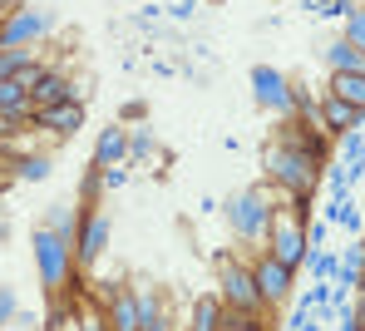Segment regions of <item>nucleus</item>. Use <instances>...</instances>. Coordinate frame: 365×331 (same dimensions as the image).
Returning a JSON list of instances; mask_svg holds the SVG:
<instances>
[{"instance_id":"41","label":"nucleus","mask_w":365,"mask_h":331,"mask_svg":"<svg viewBox=\"0 0 365 331\" xmlns=\"http://www.w3.org/2000/svg\"><path fill=\"white\" fill-rule=\"evenodd\" d=\"M361 243H365V233H361Z\"/></svg>"},{"instance_id":"22","label":"nucleus","mask_w":365,"mask_h":331,"mask_svg":"<svg viewBox=\"0 0 365 331\" xmlns=\"http://www.w3.org/2000/svg\"><path fill=\"white\" fill-rule=\"evenodd\" d=\"M10 168H15V178H25V183H45V178H50V168H55V163H50V158H45V153H25V158H15V163H10Z\"/></svg>"},{"instance_id":"27","label":"nucleus","mask_w":365,"mask_h":331,"mask_svg":"<svg viewBox=\"0 0 365 331\" xmlns=\"http://www.w3.org/2000/svg\"><path fill=\"white\" fill-rule=\"evenodd\" d=\"M321 173H326V183H331V193H336V198H351V178H346V168H341V163H326Z\"/></svg>"},{"instance_id":"8","label":"nucleus","mask_w":365,"mask_h":331,"mask_svg":"<svg viewBox=\"0 0 365 331\" xmlns=\"http://www.w3.org/2000/svg\"><path fill=\"white\" fill-rule=\"evenodd\" d=\"M252 99L262 114H277V119H292L297 114V99H292V79L272 65H252Z\"/></svg>"},{"instance_id":"20","label":"nucleus","mask_w":365,"mask_h":331,"mask_svg":"<svg viewBox=\"0 0 365 331\" xmlns=\"http://www.w3.org/2000/svg\"><path fill=\"white\" fill-rule=\"evenodd\" d=\"M40 228H50V233H60V238H74V228H79V208H45V218H40Z\"/></svg>"},{"instance_id":"18","label":"nucleus","mask_w":365,"mask_h":331,"mask_svg":"<svg viewBox=\"0 0 365 331\" xmlns=\"http://www.w3.org/2000/svg\"><path fill=\"white\" fill-rule=\"evenodd\" d=\"M361 267H365V243L356 238L351 248H341V263H336V277H331V282H336L341 292H356V287H361Z\"/></svg>"},{"instance_id":"29","label":"nucleus","mask_w":365,"mask_h":331,"mask_svg":"<svg viewBox=\"0 0 365 331\" xmlns=\"http://www.w3.org/2000/svg\"><path fill=\"white\" fill-rule=\"evenodd\" d=\"M20 317V297H15V287H0V327H10Z\"/></svg>"},{"instance_id":"31","label":"nucleus","mask_w":365,"mask_h":331,"mask_svg":"<svg viewBox=\"0 0 365 331\" xmlns=\"http://www.w3.org/2000/svg\"><path fill=\"white\" fill-rule=\"evenodd\" d=\"M356 10H361V0H331V5H326L321 15H326V20H341V25H346V20H351Z\"/></svg>"},{"instance_id":"30","label":"nucleus","mask_w":365,"mask_h":331,"mask_svg":"<svg viewBox=\"0 0 365 331\" xmlns=\"http://www.w3.org/2000/svg\"><path fill=\"white\" fill-rule=\"evenodd\" d=\"M99 188H104V168H89L84 183H79V198L84 203H99Z\"/></svg>"},{"instance_id":"25","label":"nucleus","mask_w":365,"mask_h":331,"mask_svg":"<svg viewBox=\"0 0 365 331\" xmlns=\"http://www.w3.org/2000/svg\"><path fill=\"white\" fill-rule=\"evenodd\" d=\"M336 263H341V253H326V248H311V258H306V272H311L316 282H331V277H336Z\"/></svg>"},{"instance_id":"32","label":"nucleus","mask_w":365,"mask_h":331,"mask_svg":"<svg viewBox=\"0 0 365 331\" xmlns=\"http://www.w3.org/2000/svg\"><path fill=\"white\" fill-rule=\"evenodd\" d=\"M306 243H311V248H326V223L311 218V223H306Z\"/></svg>"},{"instance_id":"33","label":"nucleus","mask_w":365,"mask_h":331,"mask_svg":"<svg viewBox=\"0 0 365 331\" xmlns=\"http://www.w3.org/2000/svg\"><path fill=\"white\" fill-rule=\"evenodd\" d=\"M351 312H356V331H365V292H356V302H351Z\"/></svg>"},{"instance_id":"21","label":"nucleus","mask_w":365,"mask_h":331,"mask_svg":"<svg viewBox=\"0 0 365 331\" xmlns=\"http://www.w3.org/2000/svg\"><path fill=\"white\" fill-rule=\"evenodd\" d=\"M326 218H331L336 228H346V233H365V213L351 198H336L331 208H326Z\"/></svg>"},{"instance_id":"24","label":"nucleus","mask_w":365,"mask_h":331,"mask_svg":"<svg viewBox=\"0 0 365 331\" xmlns=\"http://www.w3.org/2000/svg\"><path fill=\"white\" fill-rule=\"evenodd\" d=\"M30 65H35V50H0V84L5 79H20Z\"/></svg>"},{"instance_id":"23","label":"nucleus","mask_w":365,"mask_h":331,"mask_svg":"<svg viewBox=\"0 0 365 331\" xmlns=\"http://www.w3.org/2000/svg\"><path fill=\"white\" fill-rule=\"evenodd\" d=\"M128 158H163V148H158V138H153V129H128Z\"/></svg>"},{"instance_id":"6","label":"nucleus","mask_w":365,"mask_h":331,"mask_svg":"<svg viewBox=\"0 0 365 331\" xmlns=\"http://www.w3.org/2000/svg\"><path fill=\"white\" fill-rule=\"evenodd\" d=\"M109 213L99 208V203H79V228H74V263L79 272L94 263H104V253H109Z\"/></svg>"},{"instance_id":"37","label":"nucleus","mask_w":365,"mask_h":331,"mask_svg":"<svg viewBox=\"0 0 365 331\" xmlns=\"http://www.w3.org/2000/svg\"><path fill=\"white\" fill-rule=\"evenodd\" d=\"M311 5H316V15H321V10H326V5H331V0H311Z\"/></svg>"},{"instance_id":"4","label":"nucleus","mask_w":365,"mask_h":331,"mask_svg":"<svg viewBox=\"0 0 365 331\" xmlns=\"http://www.w3.org/2000/svg\"><path fill=\"white\" fill-rule=\"evenodd\" d=\"M212 267H217V297L227 307V317H262L267 302L257 292V277H252V263H237L232 253H212Z\"/></svg>"},{"instance_id":"3","label":"nucleus","mask_w":365,"mask_h":331,"mask_svg":"<svg viewBox=\"0 0 365 331\" xmlns=\"http://www.w3.org/2000/svg\"><path fill=\"white\" fill-rule=\"evenodd\" d=\"M306 223H311V198H282L272 213V228H267V253L277 263H287L292 272H302L311 258V243H306Z\"/></svg>"},{"instance_id":"11","label":"nucleus","mask_w":365,"mask_h":331,"mask_svg":"<svg viewBox=\"0 0 365 331\" xmlns=\"http://www.w3.org/2000/svg\"><path fill=\"white\" fill-rule=\"evenodd\" d=\"M99 307H104V317H109V331H143L133 282H109V287H99Z\"/></svg>"},{"instance_id":"2","label":"nucleus","mask_w":365,"mask_h":331,"mask_svg":"<svg viewBox=\"0 0 365 331\" xmlns=\"http://www.w3.org/2000/svg\"><path fill=\"white\" fill-rule=\"evenodd\" d=\"M262 168H267V183H272L282 198H311L316 183H321V168H326V163H316V158L302 153V148H287V143L267 138V148H262Z\"/></svg>"},{"instance_id":"15","label":"nucleus","mask_w":365,"mask_h":331,"mask_svg":"<svg viewBox=\"0 0 365 331\" xmlns=\"http://www.w3.org/2000/svg\"><path fill=\"white\" fill-rule=\"evenodd\" d=\"M187 331H232V327H227V307H222V297H217V292H207V297H197V302H192Z\"/></svg>"},{"instance_id":"16","label":"nucleus","mask_w":365,"mask_h":331,"mask_svg":"<svg viewBox=\"0 0 365 331\" xmlns=\"http://www.w3.org/2000/svg\"><path fill=\"white\" fill-rule=\"evenodd\" d=\"M64 99H74V94H69V79H64V69L50 65L40 74V84L30 89V104H35V109H50V104H64Z\"/></svg>"},{"instance_id":"14","label":"nucleus","mask_w":365,"mask_h":331,"mask_svg":"<svg viewBox=\"0 0 365 331\" xmlns=\"http://www.w3.org/2000/svg\"><path fill=\"white\" fill-rule=\"evenodd\" d=\"M119 163H128V129L109 124L94 138V168H119Z\"/></svg>"},{"instance_id":"38","label":"nucleus","mask_w":365,"mask_h":331,"mask_svg":"<svg viewBox=\"0 0 365 331\" xmlns=\"http://www.w3.org/2000/svg\"><path fill=\"white\" fill-rule=\"evenodd\" d=\"M5 138H10V133H5V119H0V143H5Z\"/></svg>"},{"instance_id":"5","label":"nucleus","mask_w":365,"mask_h":331,"mask_svg":"<svg viewBox=\"0 0 365 331\" xmlns=\"http://www.w3.org/2000/svg\"><path fill=\"white\" fill-rule=\"evenodd\" d=\"M222 213H227V228H232V238H237L242 248H262V243H267V228H272L277 203H272L267 188H242V193L227 203Z\"/></svg>"},{"instance_id":"13","label":"nucleus","mask_w":365,"mask_h":331,"mask_svg":"<svg viewBox=\"0 0 365 331\" xmlns=\"http://www.w3.org/2000/svg\"><path fill=\"white\" fill-rule=\"evenodd\" d=\"M316 119H321V129L331 133V138H341V133H351V129L365 124V109L336 99V94H321V99H316Z\"/></svg>"},{"instance_id":"26","label":"nucleus","mask_w":365,"mask_h":331,"mask_svg":"<svg viewBox=\"0 0 365 331\" xmlns=\"http://www.w3.org/2000/svg\"><path fill=\"white\" fill-rule=\"evenodd\" d=\"M341 163H365V133L361 129L341 133Z\"/></svg>"},{"instance_id":"34","label":"nucleus","mask_w":365,"mask_h":331,"mask_svg":"<svg viewBox=\"0 0 365 331\" xmlns=\"http://www.w3.org/2000/svg\"><path fill=\"white\" fill-rule=\"evenodd\" d=\"M123 178H128V173H123V163H119V168L104 173V188H123Z\"/></svg>"},{"instance_id":"17","label":"nucleus","mask_w":365,"mask_h":331,"mask_svg":"<svg viewBox=\"0 0 365 331\" xmlns=\"http://www.w3.org/2000/svg\"><path fill=\"white\" fill-rule=\"evenodd\" d=\"M321 60H326V69H331V74H351V69H356V74H365V55L351 45V40H346V35H341V40H331V45L321 50Z\"/></svg>"},{"instance_id":"1","label":"nucleus","mask_w":365,"mask_h":331,"mask_svg":"<svg viewBox=\"0 0 365 331\" xmlns=\"http://www.w3.org/2000/svg\"><path fill=\"white\" fill-rule=\"evenodd\" d=\"M30 248H35V272H40V287L45 297H74L79 292V263H74V238H60L50 228L35 223L30 233Z\"/></svg>"},{"instance_id":"12","label":"nucleus","mask_w":365,"mask_h":331,"mask_svg":"<svg viewBox=\"0 0 365 331\" xmlns=\"http://www.w3.org/2000/svg\"><path fill=\"white\" fill-rule=\"evenodd\" d=\"M35 129L55 133V138H74L84 129V99H64V104H50V109H35Z\"/></svg>"},{"instance_id":"35","label":"nucleus","mask_w":365,"mask_h":331,"mask_svg":"<svg viewBox=\"0 0 365 331\" xmlns=\"http://www.w3.org/2000/svg\"><path fill=\"white\" fill-rule=\"evenodd\" d=\"M10 183H15V168L0 158V193H10Z\"/></svg>"},{"instance_id":"39","label":"nucleus","mask_w":365,"mask_h":331,"mask_svg":"<svg viewBox=\"0 0 365 331\" xmlns=\"http://www.w3.org/2000/svg\"><path fill=\"white\" fill-rule=\"evenodd\" d=\"M356 292H365V267H361V287H356Z\"/></svg>"},{"instance_id":"28","label":"nucleus","mask_w":365,"mask_h":331,"mask_svg":"<svg viewBox=\"0 0 365 331\" xmlns=\"http://www.w3.org/2000/svg\"><path fill=\"white\" fill-rule=\"evenodd\" d=\"M341 35H346V40H351V45H356V50L365 55V5L356 10V15H351V20H346V30H341Z\"/></svg>"},{"instance_id":"36","label":"nucleus","mask_w":365,"mask_h":331,"mask_svg":"<svg viewBox=\"0 0 365 331\" xmlns=\"http://www.w3.org/2000/svg\"><path fill=\"white\" fill-rule=\"evenodd\" d=\"M0 5H5V10H20V5H25V0H0Z\"/></svg>"},{"instance_id":"7","label":"nucleus","mask_w":365,"mask_h":331,"mask_svg":"<svg viewBox=\"0 0 365 331\" xmlns=\"http://www.w3.org/2000/svg\"><path fill=\"white\" fill-rule=\"evenodd\" d=\"M50 30H55V15L50 10H30V5L5 10L0 15V50H35Z\"/></svg>"},{"instance_id":"10","label":"nucleus","mask_w":365,"mask_h":331,"mask_svg":"<svg viewBox=\"0 0 365 331\" xmlns=\"http://www.w3.org/2000/svg\"><path fill=\"white\" fill-rule=\"evenodd\" d=\"M252 277H257V292H262L267 307H287L292 292H297V272H292L287 263H277L267 248H257V258H252Z\"/></svg>"},{"instance_id":"19","label":"nucleus","mask_w":365,"mask_h":331,"mask_svg":"<svg viewBox=\"0 0 365 331\" xmlns=\"http://www.w3.org/2000/svg\"><path fill=\"white\" fill-rule=\"evenodd\" d=\"M326 94H336V99H346V104H356L365 109V74H331V84H326Z\"/></svg>"},{"instance_id":"9","label":"nucleus","mask_w":365,"mask_h":331,"mask_svg":"<svg viewBox=\"0 0 365 331\" xmlns=\"http://www.w3.org/2000/svg\"><path fill=\"white\" fill-rule=\"evenodd\" d=\"M272 138H277V143H287V148L311 153L316 163H326V158H331V133L321 129V119H316V114H292V119H282V124L272 129Z\"/></svg>"},{"instance_id":"40","label":"nucleus","mask_w":365,"mask_h":331,"mask_svg":"<svg viewBox=\"0 0 365 331\" xmlns=\"http://www.w3.org/2000/svg\"><path fill=\"white\" fill-rule=\"evenodd\" d=\"M0 15H5V5H0Z\"/></svg>"}]
</instances>
